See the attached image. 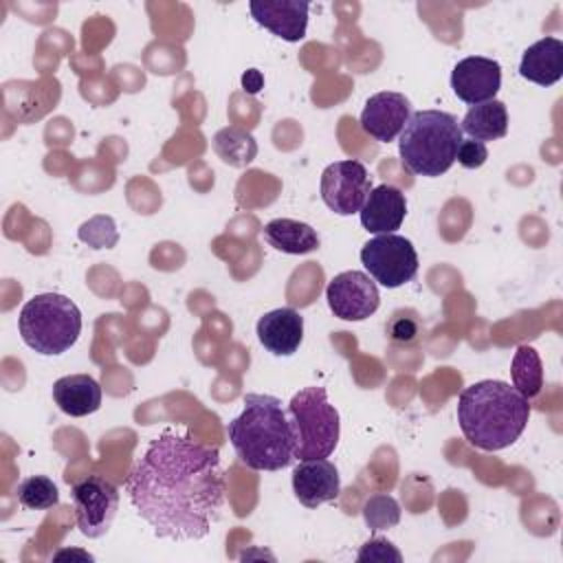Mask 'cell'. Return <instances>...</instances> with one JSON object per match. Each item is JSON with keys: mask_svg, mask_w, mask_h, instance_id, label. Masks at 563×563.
<instances>
[{"mask_svg": "<svg viewBox=\"0 0 563 563\" xmlns=\"http://www.w3.org/2000/svg\"><path fill=\"white\" fill-rule=\"evenodd\" d=\"M123 488L152 532L172 541L205 539L222 519L227 497L218 446L174 431L150 440Z\"/></svg>", "mask_w": 563, "mask_h": 563, "instance_id": "1", "label": "cell"}, {"mask_svg": "<svg viewBox=\"0 0 563 563\" xmlns=\"http://www.w3.org/2000/svg\"><path fill=\"white\" fill-rule=\"evenodd\" d=\"M530 418V400L504 380H477L457 398L464 438L482 451H501L519 440Z\"/></svg>", "mask_w": 563, "mask_h": 563, "instance_id": "2", "label": "cell"}, {"mask_svg": "<svg viewBox=\"0 0 563 563\" xmlns=\"http://www.w3.org/2000/svg\"><path fill=\"white\" fill-rule=\"evenodd\" d=\"M227 435L242 464L253 471H282L295 460V435L288 411L271 394H246Z\"/></svg>", "mask_w": 563, "mask_h": 563, "instance_id": "3", "label": "cell"}, {"mask_svg": "<svg viewBox=\"0 0 563 563\" xmlns=\"http://www.w3.org/2000/svg\"><path fill=\"white\" fill-rule=\"evenodd\" d=\"M462 139L460 123L451 112H411L398 136L400 161L411 174L435 178L451 169Z\"/></svg>", "mask_w": 563, "mask_h": 563, "instance_id": "4", "label": "cell"}, {"mask_svg": "<svg viewBox=\"0 0 563 563\" xmlns=\"http://www.w3.org/2000/svg\"><path fill=\"white\" fill-rule=\"evenodd\" d=\"M18 330L33 352L57 356L77 343L81 334V312L66 295L40 292L22 306Z\"/></svg>", "mask_w": 563, "mask_h": 563, "instance_id": "5", "label": "cell"}, {"mask_svg": "<svg viewBox=\"0 0 563 563\" xmlns=\"http://www.w3.org/2000/svg\"><path fill=\"white\" fill-rule=\"evenodd\" d=\"M286 411L295 435V460H321L334 453L341 420L323 387L310 385L299 389Z\"/></svg>", "mask_w": 563, "mask_h": 563, "instance_id": "6", "label": "cell"}, {"mask_svg": "<svg viewBox=\"0 0 563 563\" xmlns=\"http://www.w3.org/2000/svg\"><path fill=\"white\" fill-rule=\"evenodd\" d=\"M361 262L369 277L385 288H398L418 273V253L409 238L398 233H380L361 249Z\"/></svg>", "mask_w": 563, "mask_h": 563, "instance_id": "7", "label": "cell"}, {"mask_svg": "<svg viewBox=\"0 0 563 563\" xmlns=\"http://www.w3.org/2000/svg\"><path fill=\"white\" fill-rule=\"evenodd\" d=\"M70 497L79 532L88 539L108 534L119 510V488L101 475H88L73 484Z\"/></svg>", "mask_w": 563, "mask_h": 563, "instance_id": "8", "label": "cell"}, {"mask_svg": "<svg viewBox=\"0 0 563 563\" xmlns=\"http://www.w3.org/2000/svg\"><path fill=\"white\" fill-rule=\"evenodd\" d=\"M321 200L336 216H352L361 211L372 191L369 172L361 161L345 158L330 163L321 174Z\"/></svg>", "mask_w": 563, "mask_h": 563, "instance_id": "9", "label": "cell"}, {"mask_svg": "<svg viewBox=\"0 0 563 563\" xmlns=\"http://www.w3.org/2000/svg\"><path fill=\"white\" fill-rule=\"evenodd\" d=\"M325 299L334 317L363 321L378 310L380 295L376 282L363 271H343L328 282Z\"/></svg>", "mask_w": 563, "mask_h": 563, "instance_id": "10", "label": "cell"}, {"mask_svg": "<svg viewBox=\"0 0 563 563\" xmlns=\"http://www.w3.org/2000/svg\"><path fill=\"white\" fill-rule=\"evenodd\" d=\"M451 88L468 106L490 101L501 88V66L482 55L464 57L451 70Z\"/></svg>", "mask_w": 563, "mask_h": 563, "instance_id": "11", "label": "cell"}, {"mask_svg": "<svg viewBox=\"0 0 563 563\" xmlns=\"http://www.w3.org/2000/svg\"><path fill=\"white\" fill-rule=\"evenodd\" d=\"M411 117V101L402 92L380 90L365 101L361 112V128L378 143H389L400 136Z\"/></svg>", "mask_w": 563, "mask_h": 563, "instance_id": "12", "label": "cell"}, {"mask_svg": "<svg viewBox=\"0 0 563 563\" xmlns=\"http://www.w3.org/2000/svg\"><path fill=\"white\" fill-rule=\"evenodd\" d=\"M292 490L299 504L306 508H317L321 504L334 501L341 493L339 468L321 457V460H301L292 468Z\"/></svg>", "mask_w": 563, "mask_h": 563, "instance_id": "13", "label": "cell"}, {"mask_svg": "<svg viewBox=\"0 0 563 563\" xmlns=\"http://www.w3.org/2000/svg\"><path fill=\"white\" fill-rule=\"evenodd\" d=\"M249 9L260 26L284 42H301L306 37L310 9L306 0H253Z\"/></svg>", "mask_w": 563, "mask_h": 563, "instance_id": "14", "label": "cell"}, {"mask_svg": "<svg viewBox=\"0 0 563 563\" xmlns=\"http://www.w3.org/2000/svg\"><path fill=\"white\" fill-rule=\"evenodd\" d=\"M358 216L367 233H394L396 229H400L407 216V198L398 187L383 183L378 187H372Z\"/></svg>", "mask_w": 563, "mask_h": 563, "instance_id": "15", "label": "cell"}, {"mask_svg": "<svg viewBox=\"0 0 563 563\" xmlns=\"http://www.w3.org/2000/svg\"><path fill=\"white\" fill-rule=\"evenodd\" d=\"M257 341L275 356H292L303 341V317L295 308H275L260 317Z\"/></svg>", "mask_w": 563, "mask_h": 563, "instance_id": "16", "label": "cell"}, {"mask_svg": "<svg viewBox=\"0 0 563 563\" xmlns=\"http://www.w3.org/2000/svg\"><path fill=\"white\" fill-rule=\"evenodd\" d=\"M101 385L90 374H68L53 383L55 405L73 418H84L101 407Z\"/></svg>", "mask_w": 563, "mask_h": 563, "instance_id": "17", "label": "cell"}, {"mask_svg": "<svg viewBox=\"0 0 563 563\" xmlns=\"http://www.w3.org/2000/svg\"><path fill=\"white\" fill-rule=\"evenodd\" d=\"M519 75L537 86H552L563 77V42L541 37L523 51Z\"/></svg>", "mask_w": 563, "mask_h": 563, "instance_id": "18", "label": "cell"}, {"mask_svg": "<svg viewBox=\"0 0 563 563\" xmlns=\"http://www.w3.org/2000/svg\"><path fill=\"white\" fill-rule=\"evenodd\" d=\"M262 235L275 251L288 255H306L319 249L317 231L308 222L292 218H275L266 222Z\"/></svg>", "mask_w": 563, "mask_h": 563, "instance_id": "19", "label": "cell"}, {"mask_svg": "<svg viewBox=\"0 0 563 563\" xmlns=\"http://www.w3.org/2000/svg\"><path fill=\"white\" fill-rule=\"evenodd\" d=\"M462 134L475 141H497L508 134V110L504 101L490 99L477 106H471L460 123Z\"/></svg>", "mask_w": 563, "mask_h": 563, "instance_id": "20", "label": "cell"}, {"mask_svg": "<svg viewBox=\"0 0 563 563\" xmlns=\"http://www.w3.org/2000/svg\"><path fill=\"white\" fill-rule=\"evenodd\" d=\"M512 387L528 400L537 398L543 389V363L532 345H519L510 363Z\"/></svg>", "mask_w": 563, "mask_h": 563, "instance_id": "21", "label": "cell"}, {"mask_svg": "<svg viewBox=\"0 0 563 563\" xmlns=\"http://www.w3.org/2000/svg\"><path fill=\"white\" fill-rule=\"evenodd\" d=\"M216 154L231 167H246L257 156V143L251 132L238 125H229L213 136Z\"/></svg>", "mask_w": 563, "mask_h": 563, "instance_id": "22", "label": "cell"}, {"mask_svg": "<svg viewBox=\"0 0 563 563\" xmlns=\"http://www.w3.org/2000/svg\"><path fill=\"white\" fill-rule=\"evenodd\" d=\"M18 504L26 510H51L59 504V490L46 475H31L15 488Z\"/></svg>", "mask_w": 563, "mask_h": 563, "instance_id": "23", "label": "cell"}, {"mask_svg": "<svg viewBox=\"0 0 563 563\" xmlns=\"http://www.w3.org/2000/svg\"><path fill=\"white\" fill-rule=\"evenodd\" d=\"M363 519L372 532L389 530L400 521V504L391 495L376 493L363 504Z\"/></svg>", "mask_w": 563, "mask_h": 563, "instance_id": "24", "label": "cell"}, {"mask_svg": "<svg viewBox=\"0 0 563 563\" xmlns=\"http://www.w3.org/2000/svg\"><path fill=\"white\" fill-rule=\"evenodd\" d=\"M79 240L92 249H112L119 242L117 224L110 216H95L79 227Z\"/></svg>", "mask_w": 563, "mask_h": 563, "instance_id": "25", "label": "cell"}, {"mask_svg": "<svg viewBox=\"0 0 563 563\" xmlns=\"http://www.w3.org/2000/svg\"><path fill=\"white\" fill-rule=\"evenodd\" d=\"M385 332H387L391 343L413 345L420 339L422 328H420V321H418L416 312H411V310H396L391 314V319L387 321Z\"/></svg>", "mask_w": 563, "mask_h": 563, "instance_id": "26", "label": "cell"}, {"mask_svg": "<svg viewBox=\"0 0 563 563\" xmlns=\"http://www.w3.org/2000/svg\"><path fill=\"white\" fill-rule=\"evenodd\" d=\"M356 561H394V563H400L402 561V554L398 552V548L383 539V537H372L367 543H363V548L358 550L356 554Z\"/></svg>", "mask_w": 563, "mask_h": 563, "instance_id": "27", "label": "cell"}, {"mask_svg": "<svg viewBox=\"0 0 563 563\" xmlns=\"http://www.w3.org/2000/svg\"><path fill=\"white\" fill-rule=\"evenodd\" d=\"M455 161L466 169H477L488 161V147L482 141L462 139V143L457 147V154H455Z\"/></svg>", "mask_w": 563, "mask_h": 563, "instance_id": "28", "label": "cell"}, {"mask_svg": "<svg viewBox=\"0 0 563 563\" xmlns=\"http://www.w3.org/2000/svg\"><path fill=\"white\" fill-rule=\"evenodd\" d=\"M242 86H244L249 92H257V90L264 86V77H262V73H260V70H255V68L246 70V73L242 75Z\"/></svg>", "mask_w": 563, "mask_h": 563, "instance_id": "29", "label": "cell"}]
</instances>
